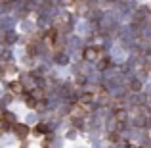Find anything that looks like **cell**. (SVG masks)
Segmentation results:
<instances>
[{"mask_svg":"<svg viewBox=\"0 0 151 148\" xmlns=\"http://www.w3.org/2000/svg\"><path fill=\"white\" fill-rule=\"evenodd\" d=\"M96 56H98V52L94 50V48H86L84 50V58L86 60H96Z\"/></svg>","mask_w":151,"mask_h":148,"instance_id":"6da1fadb","label":"cell"},{"mask_svg":"<svg viewBox=\"0 0 151 148\" xmlns=\"http://www.w3.org/2000/svg\"><path fill=\"white\" fill-rule=\"evenodd\" d=\"M15 133H17L19 137H27V133H29V129H27L25 125H15Z\"/></svg>","mask_w":151,"mask_h":148,"instance_id":"7a4b0ae2","label":"cell"},{"mask_svg":"<svg viewBox=\"0 0 151 148\" xmlns=\"http://www.w3.org/2000/svg\"><path fill=\"white\" fill-rule=\"evenodd\" d=\"M10 89L14 90V93H21V90H23V85H21L19 81H14V83L10 85Z\"/></svg>","mask_w":151,"mask_h":148,"instance_id":"3957f363","label":"cell"},{"mask_svg":"<svg viewBox=\"0 0 151 148\" xmlns=\"http://www.w3.org/2000/svg\"><path fill=\"white\" fill-rule=\"evenodd\" d=\"M27 104H29V108H37V98L27 96Z\"/></svg>","mask_w":151,"mask_h":148,"instance_id":"277c9868","label":"cell"},{"mask_svg":"<svg viewBox=\"0 0 151 148\" xmlns=\"http://www.w3.org/2000/svg\"><path fill=\"white\" fill-rule=\"evenodd\" d=\"M2 119H4V123H12V121H14V115H12V114H4Z\"/></svg>","mask_w":151,"mask_h":148,"instance_id":"5b68a950","label":"cell"},{"mask_svg":"<svg viewBox=\"0 0 151 148\" xmlns=\"http://www.w3.org/2000/svg\"><path fill=\"white\" fill-rule=\"evenodd\" d=\"M37 131H38V133H46V125H38Z\"/></svg>","mask_w":151,"mask_h":148,"instance_id":"8992f818","label":"cell"},{"mask_svg":"<svg viewBox=\"0 0 151 148\" xmlns=\"http://www.w3.org/2000/svg\"><path fill=\"white\" fill-rule=\"evenodd\" d=\"M63 2H65V4H71V2H75V0H63Z\"/></svg>","mask_w":151,"mask_h":148,"instance_id":"52a82bcc","label":"cell"}]
</instances>
